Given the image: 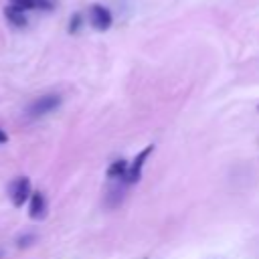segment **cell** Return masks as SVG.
Returning a JSON list of instances; mask_svg holds the SVG:
<instances>
[{
    "label": "cell",
    "mask_w": 259,
    "mask_h": 259,
    "mask_svg": "<svg viewBox=\"0 0 259 259\" xmlns=\"http://www.w3.org/2000/svg\"><path fill=\"white\" fill-rule=\"evenodd\" d=\"M59 105H61V97L55 95V93H47V95L34 99V101L28 105V115H30V117H42V115L55 111Z\"/></svg>",
    "instance_id": "cell-1"
},
{
    "label": "cell",
    "mask_w": 259,
    "mask_h": 259,
    "mask_svg": "<svg viewBox=\"0 0 259 259\" xmlns=\"http://www.w3.org/2000/svg\"><path fill=\"white\" fill-rule=\"evenodd\" d=\"M152 150H154V146H148L146 150H142V152L134 158V162L125 168L123 178H125V182H127V184H134V182H138V180H140V176H142V166H144V162L148 160V156L152 154Z\"/></svg>",
    "instance_id": "cell-2"
},
{
    "label": "cell",
    "mask_w": 259,
    "mask_h": 259,
    "mask_svg": "<svg viewBox=\"0 0 259 259\" xmlns=\"http://www.w3.org/2000/svg\"><path fill=\"white\" fill-rule=\"evenodd\" d=\"M30 196V180L26 176H20L16 178L12 184H10V198H12V204L14 206H22Z\"/></svg>",
    "instance_id": "cell-3"
},
{
    "label": "cell",
    "mask_w": 259,
    "mask_h": 259,
    "mask_svg": "<svg viewBox=\"0 0 259 259\" xmlns=\"http://www.w3.org/2000/svg\"><path fill=\"white\" fill-rule=\"evenodd\" d=\"M89 16H91L93 28H97V30H107L111 26V22H113L111 12L105 6H101V4H93L89 8Z\"/></svg>",
    "instance_id": "cell-4"
},
{
    "label": "cell",
    "mask_w": 259,
    "mask_h": 259,
    "mask_svg": "<svg viewBox=\"0 0 259 259\" xmlns=\"http://www.w3.org/2000/svg\"><path fill=\"white\" fill-rule=\"evenodd\" d=\"M30 219H42L47 214V200L42 196V192H30V210H28Z\"/></svg>",
    "instance_id": "cell-5"
},
{
    "label": "cell",
    "mask_w": 259,
    "mask_h": 259,
    "mask_svg": "<svg viewBox=\"0 0 259 259\" xmlns=\"http://www.w3.org/2000/svg\"><path fill=\"white\" fill-rule=\"evenodd\" d=\"M4 16H6L14 26H24V24H26L24 12L18 10V8H14V6H6V8H4Z\"/></svg>",
    "instance_id": "cell-6"
},
{
    "label": "cell",
    "mask_w": 259,
    "mask_h": 259,
    "mask_svg": "<svg viewBox=\"0 0 259 259\" xmlns=\"http://www.w3.org/2000/svg\"><path fill=\"white\" fill-rule=\"evenodd\" d=\"M125 168H127L125 160H115V162H111L109 168H107V178H111V180H113V178H123Z\"/></svg>",
    "instance_id": "cell-7"
},
{
    "label": "cell",
    "mask_w": 259,
    "mask_h": 259,
    "mask_svg": "<svg viewBox=\"0 0 259 259\" xmlns=\"http://www.w3.org/2000/svg\"><path fill=\"white\" fill-rule=\"evenodd\" d=\"M10 6L18 8V10H32L34 8V0H10Z\"/></svg>",
    "instance_id": "cell-8"
},
{
    "label": "cell",
    "mask_w": 259,
    "mask_h": 259,
    "mask_svg": "<svg viewBox=\"0 0 259 259\" xmlns=\"http://www.w3.org/2000/svg\"><path fill=\"white\" fill-rule=\"evenodd\" d=\"M81 24H83V16H81L79 12H75V14L71 16V24H69V32H77V30L81 28Z\"/></svg>",
    "instance_id": "cell-9"
},
{
    "label": "cell",
    "mask_w": 259,
    "mask_h": 259,
    "mask_svg": "<svg viewBox=\"0 0 259 259\" xmlns=\"http://www.w3.org/2000/svg\"><path fill=\"white\" fill-rule=\"evenodd\" d=\"M34 8H45V10H51V8H53V2H51V0H34Z\"/></svg>",
    "instance_id": "cell-10"
},
{
    "label": "cell",
    "mask_w": 259,
    "mask_h": 259,
    "mask_svg": "<svg viewBox=\"0 0 259 259\" xmlns=\"http://www.w3.org/2000/svg\"><path fill=\"white\" fill-rule=\"evenodd\" d=\"M30 241H34V235L20 237V239H18V247H26V245H30Z\"/></svg>",
    "instance_id": "cell-11"
},
{
    "label": "cell",
    "mask_w": 259,
    "mask_h": 259,
    "mask_svg": "<svg viewBox=\"0 0 259 259\" xmlns=\"http://www.w3.org/2000/svg\"><path fill=\"white\" fill-rule=\"evenodd\" d=\"M8 142V136H6V132L0 127V144H6Z\"/></svg>",
    "instance_id": "cell-12"
}]
</instances>
